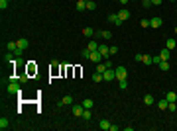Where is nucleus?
Masks as SVG:
<instances>
[{"label":"nucleus","mask_w":177,"mask_h":131,"mask_svg":"<svg viewBox=\"0 0 177 131\" xmlns=\"http://www.w3.org/2000/svg\"><path fill=\"white\" fill-rule=\"evenodd\" d=\"M16 43H18V49H16L14 53H16V57H22V53H24V51L28 49V45H30V41H28L26 37H20V39L16 41Z\"/></svg>","instance_id":"f257e3e1"},{"label":"nucleus","mask_w":177,"mask_h":131,"mask_svg":"<svg viewBox=\"0 0 177 131\" xmlns=\"http://www.w3.org/2000/svg\"><path fill=\"white\" fill-rule=\"evenodd\" d=\"M114 72H116V80H124V78H128V69H126L124 65L116 67V69H114Z\"/></svg>","instance_id":"f03ea898"},{"label":"nucleus","mask_w":177,"mask_h":131,"mask_svg":"<svg viewBox=\"0 0 177 131\" xmlns=\"http://www.w3.org/2000/svg\"><path fill=\"white\" fill-rule=\"evenodd\" d=\"M8 94H22V88H20V82H10L6 88Z\"/></svg>","instance_id":"7ed1b4c3"},{"label":"nucleus","mask_w":177,"mask_h":131,"mask_svg":"<svg viewBox=\"0 0 177 131\" xmlns=\"http://www.w3.org/2000/svg\"><path fill=\"white\" fill-rule=\"evenodd\" d=\"M71 111H73V116L83 118V111H85V108H83V104H73V106H71Z\"/></svg>","instance_id":"20e7f679"},{"label":"nucleus","mask_w":177,"mask_h":131,"mask_svg":"<svg viewBox=\"0 0 177 131\" xmlns=\"http://www.w3.org/2000/svg\"><path fill=\"white\" fill-rule=\"evenodd\" d=\"M102 78H104V80H114V78H116V72H114V69H106V71L102 72Z\"/></svg>","instance_id":"39448f33"},{"label":"nucleus","mask_w":177,"mask_h":131,"mask_svg":"<svg viewBox=\"0 0 177 131\" xmlns=\"http://www.w3.org/2000/svg\"><path fill=\"white\" fill-rule=\"evenodd\" d=\"M163 26V22H161V18L159 16H156V18H151L150 20V27H154V29H157V27Z\"/></svg>","instance_id":"423d86ee"},{"label":"nucleus","mask_w":177,"mask_h":131,"mask_svg":"<svg viewBox=\"0 0 177 131\" xmlns=\"http://www.w3.org/2000/svg\"><path fill=\"white\" fill-rule=\"evenodd\" d=\"M98 53L102 55V59H106V57H110V47L108 45H98Z\"/></svg>","instance_id":"0eeeda50"},{"label":"nucleus","mask_w":177,"mask_h":131,"mask_svg":"<svg viewBox=\"0 0 177 131\" xmlns=\"http://www.w3.org/2000/svg\"><path fill=\"white\" fill-rule=\"evenodd\" d=\"M108 22L114 24V26H122V20L118 18V14H110V16H108Z\"/></svg>","instance_id":"6e6552de"},{"label":"nucleus","mask_w":177,"mask_h":131,"mask_svg":"<svg viewBox=\"0 0 177 131\" xmlns=\"http://www.w3.org/2000/svg\"><path fill=\"white\" fill-rule=\"evenodd\" d=\"M89 59H91L92 63H100V61H102V55H100L98 51H92L91 55H89Z\"/></svg>","instance_id":"1a4fd4ad"},{"label":"nucleus","mask_w":177,"mask_h":131,"mask_svg":"<svg viewBox=\"0 0 177 131\" xmlns=\"http://www.w3.org/2000/svg\"><path fill=\"white\" fill-rule=\"evenodd\" d=\"M57 106H73V96H71V94H67V96L61 100Z\"/></svg>","instance_id":"9d476101"},{"label":"nucleus","mask_w":177,"mask_h":131,"mask_svg":"<svg viewBox=\"0 0 177 131\" xmlns=\"http://www.w3.org/2000/svg\"><path fill=\"white\" fill-rule=\"evenodd\" d=\"M169 57H171V51H169V49H161L159 59H161V61H169Z\"/></svg>","instance_id":"9b49d317"},{"label":"nucleus","mask_w":177,"mask_h":131,"mask_svg":"<svg viewBox=\"0 0 177 131\" xmlns=\"http://www.w3.org/2000/svg\"><path fill=\"white\" fill-rule=\"evenodd\" d=\"M175 47H177V41L173 39V37H169V39L165 41V49H169L171 51V49H175Z\"/></svg>","instance_id":"f8f14e48"},{"label":"nucleus","mask_w":177,"mask_h":131,"mask_svg":"<svg viewBox=\"0 0 177 131\" xmlns=\"http://www.w3.org/2000/svg\"><path fill=\"white\" fill-rule=\"evenodd\" d=\"M118 18H120V20H122V22H124V20H128V18H130V12H128L126 8H122V10L118 12Z\"/></svg>","instance_id":"ddd939ff"},{"label":"nucleus","mask_w":177,"mask_h":131,"mask_svg":"<svg viewBox=\"0 0 177 131\" xmlns=\"http://www.w3.org/2000/svg\"><path fill=\"white\" fill-rule=\"evenodd\" d=\"M98 127L104 129V131H108L110 129V121H108V119H100V121H98Z\"/></svg>","instance_id":"4468645a"},{"label":"nucleus","mask_w":177,"mask_h":131,"mask_svg":"<svg viewBox=\"0 0 177 131\" xmlns=\"http://www.w3.org/2000/svg\"><path fill=\"white\" fill-rule=\"evenodd\" d=\"M75 8H77L79 12H83V10H87V0H77V4H75Z\"/></svg>","instance_id":"2eb2a0df"},{"label":"nucleus","mask_w":177,"mask_h":131,"mask_svg":"<svg viewBox=\"0 0 177 131\" xmlns=\"http://www.w3.org/2000/svg\"><path fill=\"white\" fill-rule=\"evenodd\" d=\"M87 49H89V51H98V43H97V41H95V39H91V41H89V45H87Z\"/></svg>","instance_id":"dca6fc26"},{"label":"nucleus","mask_w":177,"mask_h":131,"mask_svg":"<svg viewBox=\"0 0 177 131\" xmlns=\"http://www.w3.org/2000/svg\"><path fill=\"white\" fill-rule=\"evenodd\" d=\"M92 106H95V102H92L91 98H85V100H83V108H85V110H92Z\"/></svg>","instance_id":"f3484780"},{"label":"nucleus","mask_w":177,"mask_h":131,"mask_svg":"<svg viewBox=\"0 0 177 131\" xmlns=\"http://www.w3.org/2000/svg\"><path fill=\"white\" fill-rule=\"evenodd\" d=\"M157 65H159V69H161V71H163V72H167V71H169V61H159V63H157Z\"/></svg>","instance_id":"a211bd4d"},{"label":"nucleus","mask_w":177,"mask_h":131,"mask_svg":"<svg viewBox=\"0 0 177 131\" xmlns=\"http://www.w3.org/2000/svg\"><path fill=\"white\" fill-rule=\"evenodd\" d=\"M165 100H167V102H177V94L169 90L167 94H165Z\"/></svg>","instance_id":"6ab92c4d"},{"label":"nucleus","mask_w":177,"mask_h":131,"mask_svg":"<svg viewBox=\"0 0 177 131\" xmlns=\"http://www.w3.org/2000/svg\"><path fill=\"white\" fill-rule=\"evenodd\" d=\"M142 63H144L146 67H148V65H154V57H151V55H144V57H142Z\"/></svg>","instance_id":"aec40b11"},{"label":"nucleus","mask_w":177,"mask_h":131,"mask_svg":"<svg viewBox=\"0 0 177 131\" xmlns=\"http://www.w3.org/2000/svg\"><path fill=\"white\" fill-rule=\"evenodd\" d=\"M98 37H102V39H110L112 33H110V32H106V29H100V32H98Z\"/></svg>","instance_id":"412c9836"},{"label":"nucleus","mask_w":177,"mask_h":131,"mask_svg":"<svg viewBox=\"0 0 177 131\" xmlns=\"http://www.w3.org/2000/svg\"><path fill=\"white\" fill-rule=\"evenodd\" d=\"M167 106H169V102H167L165 98H161L159 102H157V108H159V110H167Z\"/></svg>","instance_id":"4be33fe9"},{"label":"nucleus","mask_w":177,"mask_h":131,"mask_svg":"<svg viewBox=\"0 0 177 131\" xmlns=\"http://www.w3.org/2000/svg\"><path fill=\"white\" fill-rule=\"evenodd\" d=\"M8 123H10V121H8V118H4V116H2V118H0V129H2V131L8 129Z\"/></svg>","instance_id":"5701e85b"},{"label":"nucleus","mask_w":177,"mask_h":131,"mask_svg":"<svg viewBox=\"0 0 177 131\" xmlns=\"http://www.w3.org/2000/svg\"><path fill=\"white\" fill-rule=\"evenodd\" d=\"M6 49H8V51H16V49H18V43H16V41H8Z\"/></svg>","instance_id":"b1692460"},{"label":"nucleus","mask_w":177,"mask_h":131,"mask_svg":"<svg viewBox=\"0 0 177 131\" xmlns=\"http://www.w3.org/2000/svg\"><path fill=\"white\" fill-rule=\"evenodd\" d=\"M83 35H85V37H92V35H95V29H92V27H85V29H83Z\"/></svg>","instance_id":"393cba45"},{"label":"nucleus","mask_w":177,"mask_h":131,"mask_svg":"<svg viewBox=\"0 0 177 131\" xmlns=\"http://www.w3.org/2000/svg\"><path fill=\"white\" fill-rule=\"evenodd\" d=\"M144 104L146 106H151V104H154V96H151V94H146V96H144Z\"/></svg>","instance_id":"a878e982"},{"label":"nucleus","mask_w":177,"mask_h":131,"mask_svg":"<svg viewBox=\"0 0 177 131\" xmlns=\"http://www.w3.org/2000/svg\"><path fill=\"white\" fill-rule=\"evenodd\" d=\"M92 80H95V82H102L104 78H102V74H100V72L95 71V74H92Z\"/></svg>","instance_id":"bb28decb"},{"label":"nucleus","mask_w":177,"mask_h":131,"mask_svg":"<svg viewBox=\"0 0 177 131\" xmlns=\"http://www.w3.org/2000/svg\"><path fill=\"white\" fill-rule=\"evenodd\" d=\"M91 118H92V111L91 110H85V111H83V119H85V121H89Z\"/></svg>","instance_id":"cd10ccee"},{"label":"nucleus","mask_w":177,"mask_h":131,"mask_svg":"<svg viewBox=\"0 0 177 131\" xmlns=\"http://www.w3.org/2000/svg\"><path fill=\"white\" fill-rule=\"evenodd\" d=\"M97 8V2H92V0H87V10H95Z\"/></svg>","instance_id":"c85d7f7f"},{"label":"nucleus","mask_w":177,"mask_h":131,"mask_svg":"<svg viewBox=\"0 0 177 131\" xmlns=\"http://www.w3.org/2000/svg\"><path fill=\"white\" fill-rule=\"evenodd\" d=\"M118 86H120V90H126V88H128V82H126V78H124V80H118Z\"/></svg>","instance_id":"c756f323"},{"label":"nucleus","mask_w":177,"mask_h":131,"mask_svg":"<svg viewBox=\"0 0 177 131\" xmlns=\"http://www.w3.org/2000/svg\"><path fill=\"white\" fill-rule=\"evenodd\" d=\"M51 71H53V72L59 71V61H51Z\"/></svg>","instance_id":"7c9ffc66"},{"label":"nucleus","mask_w":177,"mask_h":131,"mask_svg":"<svg viewBox=\"0 0 177 131\" xmlns=\"http://www.w3.org/2000/svg\"><path fill=\"white\" fill-rule=\"evenodd\" d=\"M28 72H30V74H32V72H38V67H33L32 61H30V65H28Z\"/></svg>","instance_id":"2f4dec72"},{"label":"nucleus","mask_w":177,"mask_h":131,"mask_svg":"<svg viewBox=\"0 0 177 131\" xmlns=\"http://www.w3.org/2000/svg\"><path fill=\"white\" fill-rule=\"evenodd\" d=\"M142 6H144L146 10H148V8H151L154 4H151V0H142Z\"/></svg>","instance_id":"473e14b6"},{"label":"nucleus","mask_w":177,"mask_h":131,"mask_svg":"<svg viewBox=\"0 0 177 131\" xmlns=\"http://www.w3.org/2000/svg\"><path fill=\"white\" fill-rule=\"evenodd\" d=\"M18 78H20V82H26V80H28V72H22V74H18Z\"/></svg>","instance_id":"72a5a7b5"},{"label":"nucleus","mask_w":177,"mask_h":131,"mask_svg":"<svg viewBox=\"0 0 177 131\" xmlns=\"http://www.w3.org/2000/svg\"><path fill=\"white\" fill-rule=\"evenodd\" d=\"M81 55H83V59H89V55H91V51H89V49H83V51H81Z\"/></svg>","instance_id":"f704fd0d"},{"label":"nucleus","mask_w":177,"mask_h":131,"mask_svg":"<svg viewBox=\"0 0 177 131\" xmlns=\"http://www.w3.org/2000/svg\"><path fill=\"white\" fill-rule=\"evenodd\" d=\"M8 8V0H0V10H6Z\"/></svg>","instance_id":"c9c22d12"},{"label":"nucleus","mask_w":177,"mask_h":131,"mask_svg":"<svg viewBox=\"0 0 177 131\" xmlns=\"http://www.w3.org/2000/svg\"><path fill=\"white\" fill-rule=\"evenodd\" d=\"M167 110H169V111H175V110H177L175 102H169V106H167Z\"/></svg>","instance_id":"e433bc0d"},{"label":"nucleus","mask_w":177,"mask_h":131,"mask_svg":"<svg viewBox=\"0 0 177 131\" xmlns=\"http://www.w3.org/2000/svg\"><path fill=\"white\" fill-rule=\"evenodd\" d=\"M140 24H142V27H150V20H142Z\"/></svg>","instance_id":"4c0bfd02"},{"label":"nucleus","mask_w":177,"mask_h":131,"mask_svg":"<svg viewBox=\"0 0 177 131\" xmlns=\"http://www.w3.org/2000/svg\"><path fill=\"white\" fill-rule=\"evenodd\" d=\"M116 53H118V47H116V45L110 47V55H116Z\"/></svg>","instance_id":"58836bf2"},{"label":"nucleus","mask_w":177,"mask_h":131,"mask_svg":"<svg viewBox=\"0 0 177 131\" xmlns=\"http://www.w3.org/2000/svg\"><path fill=\"white\" fill-rule=\"evenodd\" d=\"M151 4H156L157 6V4H161V0H151Z\"/></svg>","instance_id":"ea45409f"},{"label":"nucleus","mask_w":177,"mask_h":131,"mask_svg":"<svg viewBox=\"0 0 177 131\" xmlns=\"http://www.w3.org/2000/svg\"><path fill=\"white\" fill-rule=\"evenodd\" d=\"M118 2H120V4H128L130 0H118Z\"/></svg>","instance_id":"a19ab883"},{"label":"nucleus","mask_w":177,"mask_h":131,"mask_svg":"<svg viewBox=\"0 0 177 131\" xmlns=\"http://www.w3.org/2000/svg\"><path fill=\"white\" fill-rule=\"evenodd\" d=\"M173 32H175V33H177V26H175V29H173Z\"/></svg>","instance_id":"79ce46f5"},{"label":"nucleus","mask_w":177,"mask_h":131,"mask_svg":"<svg viewBox=\"0 0 177 131\" xmlns=\"http://www.w3.org/2000/svg\"><path fill=\"white\" fill-rule=\"evenodd\" d=\"M173 2H175V0H173Z\"/></svg>","instance_id":"37998d69"},{"label":"nucleus","mask_w":177,"mask_h":131,"mask_svg":"<svg viewBox=\"0 0 177 131\" xmlns=\"http://www.w3.org/2000/svg\"><path fill=\"white\" fill-rule=\"evenodd\" d=\"M8 2H10V0H8Z\"/></svg>","instance_id":"c03bdc74"}]
</instances>
